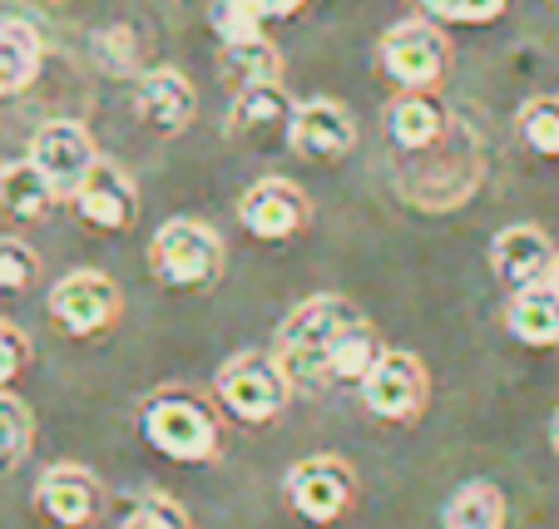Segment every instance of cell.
Instances as JSON below:
<instances>
[{
	"label": "cell",
	"mask_w": 559,
	"mask_h": 529,
	"mask_svg": "<svg viewBox=\"0 0 559 529\" xmlns=\"http://www.w3.org/2000/svg\"><path fill=\"white\" fill-rule=\"evenodd\" d=\"M352 322H361V312H357V302H347L342 292H317V297H307V302H297V308L283 317L273 357L297 392H317V386L332 382L328 376L332 341H337Z\"/></svg>",
	"instance_id": "6da1fadb"
},
{
	"label": "cell",
	"mask_w": 559,
	"mask_h": 529,
	"mask_svg": "<svg viewBox=\"0 0 559 529\" xmlns=\"http://www.w3.org/2000/svg\"><path fill=\"white\" fill-rule=\"evenodd\" d=\"M139 425H144V441L154 445L158 456L179 460V466H209L223 441L213 411L193 392H183V386L148 396L144 411H139Z\"/></svg>",
	"instance_id": "7a4b0ae2"
},
{
	"label": "cell",
	"mask_w": 559,
	"mask_h": 529,
	"mask_svg": "<svg viewBox=\"0 0 559 529\" xmlns=\"http://www.w3.org/2000/svg\"><path fill=\"white\" fill-rule=\"evenodd\" d=\"M223 238L199 218H169L158 223V233L148 238V267L158 282L183 287V292H203L223 277Z\"/></svg>",
	"instance_id": "3957f363"
},
{
	"label": "cell",
	"mask_w": 559,
	"mask_h": 529,
	"mask_svg": "<svg viewBox=\"0 0 559 529\" xmlns=\"http://www.w3.org/2000/svg\"><path fill=\"white\" fill-rule=\"evenodd\" d=\"M377 64L402 95H431L451 70V40L441 25L416 15V21H396L377 45Z\"/></svg>",
	"instance_id": "277c9868"
},
{
	"label": "cell",
	"mask_w": 559,
	"mask_h": 529,
	"mask_svg": "<svg viewBox=\"0 0 559 529\" xmlns=\"http://www.w3.org/2000/svg\"><path fill=\"white\" fill-rule=\"evenodd\" d=\"M213 392H218L223 411H228L233 421L267 425L283 416L293 382H287V371L277 366V357H267V351H238V357H228L218 366Z\"/></svg>",
	"instance_id": "5b68a950"
},
{
	"label": "cell",
	"mask_w": 559,
	"mask_h": 529,
	"mask_svg": "<svg viewBox=\"0 0 559 529\" xmlns=\"http://www.w3.org/2000/svg\"><path fill=\"white\" fill-rule=\"evenodd\" d=\"M361 406H367L377 421L386 425H412L421 421L426 401H431V376H426L421 357H412V351L402 347H386L377 357V366L361 376Z\"/></svg>",
	"instance_id": "8992f818"
},
{
	"label": "cell",
	"mask_w": 559,
	"mask_h": 529,
	"mask_svg": "<svg viewBox=\"0 0 559 529\" xmlns=\"http://www.w3.org/2000/svg\"><path fill=\"white\" fill-rule=\"evenodd\" d=\"M287 505L307 525H337L357 505V470L342 456H307L287 470Z\"/></svg>",
	"instance_id": "52a82bcc"
},
{
	"label": "cell",
	"mask_w": 559,
	"mask_h": 529,
	"mask_svg": "<svg viewBox=\"0 0 559 529\" xmlns=\"http://www.w3.org/2000/svg\"><path fill=\"white\" fill-rule=\"evenodd\" d=\"M50 317L60 332L70 337H99L105 327L119 322V308H124V297H119V282L99 267H80V273H64L60 282L50 287Z\"/></svg>",
	"instance_id": "ba28073f"
},
{
	"label": "cell",
	"mask_w": 559,
	"mask_h": 529,
	"mask_svg": "<svg viewBox=\"0 0 559 529\" xmlns=\"http://www.w3.org/2000/svg\"><path fill=\"white\" fill-rule=\"evenodd\" d=\"M25 159L50 179V189L60 193V199H74L80 183L95 173L99 148H95V139H90V129L80 124V119H50V124L35 129Z\"/></svg>",
	"instance_id": "9c48e42d"
},
{
	"label": "cell",
	"mask_w": 559,
	"mask_h": 529,
	"mask_svg": "<svg viewBox=\"0 0 559 529\" xmlns=\"http://www.w3.org/2000/svg\"><path fill=\"white\" fill-rule=\"evenodd\" d=\"M238 223L258 243H287L312 223V199L293 179H258L238 199Z\"/></svg>",
	"instance_id": "30bf717a"
},
{
	"label": "cell",
	"mask_w": 559,
	"mask_h": 529,
	"mask_svg": "<svg viewBox=\"0 0 559 529\" xmlns=\"http://www.w3.org/2000/svg\"><path fill=\"white\" fill-rule=\"evenodd\" d=\"M35 509L45 519H55L60 529H90L99 515H105V485L90 466H74V460H60L40 476L35 485Z\"/></svg>",
	"instance_id": "8fae6325"
},
{
	"label": "cell",
	"mask_w": 559,
	"mask_h": 529,
	"mask_svg": "<svg viewBox=\"0 0 559 529\" xmlns=\"http://www.w3.org/2000/svg\"><path fill=\"white\" fill-rule=\"evenodd\" d=\"M287 144H293V154H302L312 164L347 159L352 144H357V119L337 99H302L293 109V124H287Z\"/></svg>",
	"instance_id": "7c38bea8"
},
{
	"label": "cell",
	"mask_w": 559,
	"mask_h": 529,
	"mask_svg": "<svg viewBox=\"0 0 559 529\" xmlns=\"http://www.w3.org/2000/svg\"><path fill=\"white\" fill-rule=\"evenodd\" d=\"M555 263H559L555 243H549V233L535 228V223H510V228H500V233L490 238V273H496L510 292L549 282Z\"/></svg>",
	"instance_id": "4fadbf2b"
},
{
	"label": "cell",
	"mask_w": 559,
	"mask_h": 529,
	"mask_svg": "<svg viewBox=\"0 0 559 529\" xmlns=\"http://www.w3.org/2000/svg\"><path fill=\"white\" fill-rule=\"evenodd\" d=\"M74 213L95 228V233H129L139 218V189L134 179H129L124 169H115L109 159L95 164V173H90L85 183H80V193H74Z\"/></svg>",
	"instance_id": "5bb4252c"
},
{
	"label": "cell",
	"mask_w": 559,
	"mask_h": 529,
	"mask_svg": "<svg viewBox=\"0 0 559 529\" xmlns=\"http://www.w3.org/2000/svg\"><path fill=\"white\" fill-rule=\"evenodd\" d=\"M134 109L154 134L174 139L193 124V109H199V95H193L189 74L174 70V64H158V70H144L134 85Z\"/></svg>",
	"instance_id": "9a60e30c"
},
{
	"label": "cell",
	"mask_w": 559,
	"mask_h": 529,
	"mask_svg": "<svg viewBox=\"0 0 559 529\" xmlns=\"http://www.w3.org/2000/svg\"><path fill=\"white\" fill-rule=\"evenodd\" d=\"M45 60V40L31 21L21 15H0V99L25 95L40 74Z\"/></svg>",
	"instance_id": "2e32d148"
},
{
	"label": "cell",
	"mask_w": 559,
	"mask_h": 529,
	"mask_svg": "<svg viewBox=\"0 0 559 529\" xmlns=\"http://www.w3.org/2000/svg\"><path fill=\"white\" fill-rule=\"evenodd\" d=\"M506 327L520 347H535V351L559 347V292H555V282L525 287V292L510 297Z\"/></svg>",
	"instance_id": "e0dca14e"
},
{
	"label": "cell",
	"mask_w": 559,
	"mask_h": 529,
	"mask_svg": "<svg viewBox=\"0 0 559 529\" xmlns=\"http://www.w3.org/2000/svg\"><path fill=\"white\" fill-rule=\"evenodd\" d=\"M386 139L402 154H426L445 139V109L431 95H396L386 105Z\"/></svg>",
	"instance_id": "ac0fdd59"
},
{
	"label": "cell",
	"mask_w": 559,
	"mask_h": 529,
	"mask_svg": "<svg viewBox=\"0 0 559 529\" xmlns=\"http://www.w3.org/2000/svg\"><path fill=\"white\" fill-rule=\"evenodd\" d=\"M293 99L283 95V85H263V89H243L233 95V115H228V134L233 139H287L293 124Z\"/></svg>",
	"instance_id": "d6986e66"
},
{
	"label": "cell",
	"mask_w": 559,
	"mask_h": 529,
	"mask_svg": "<svg viewBox=\"0 0 559 529\" xmlns=\"http://www.w3.org/2000/svg\"><path fill=\"white\" fill-rule=\"evenodd\" d=\"M55 203H60V193L50 189V179H45L31 159H15L0 169V213H11L15 223L50 218Z\"/></svg>",
	"instance_id": "ffe728a7"
},
{
	"label": "cell",
	"mask_w": 559,
	"mask_h": 529,
	"mask_svg": "<svg viewBox=\"0 0 559 529\" xmlns=\"http://www.w3.org/2000/svg\"><path fill=\"white\" fill-rule=\"evenodd\" d=\"M218 70H223V80L233 85V95H243V89H263V85H283V55H277V45L267 40V35L223 45Z\"/></svg>",
	"instance_id": "44dd1931"
},
{
	"label": "cell",
	"mask_w": 559,
	"mask_h": 529,
	"mask_svg": "<svg viewBox=\"0 0 559 529\" xmlns=\"http://www.w3.org/2000/svg\"><path fill=\"white\" fill-rule=\"evenodd\" d=\"M506 519L510 505L490 480H465L441 509V529H506Z\"/></svg>",
	"instance_id": "7402d4cb"
},
{
	"label": "cell",
	"mask_w": 559,
	"mask_h": 529,
	"mask_svg": "<svg viewBox=\"0 0 559 529\" xmlns=\"http://www.w3.org/2000/svg\"><path fill=\"white\" fill-rule=\"evenodd\" d=\"M381 351H386V347H381V337L371 332V322H367V317L352 322V327L342 332L337 341H332L328 376H332V382H342V386H361V376L377 366Z\"/></svg>",
	"instance_id": "603a6c76"
},
{
	"label": "cell",
	"mask_w": 559,
	"mask_h": 529,
	"mask_svg": "<svg viewBox=\"0 0 559 529\" xmlns=\"http://www.w3.org/2000/svg\"><path fill=\"white\" fill-rule=\"evenodd\" d=\"M515 134L530 154H539V159H559V95L525 99L520 115H515Z\"/></svg>",
	"instance_id": "cb8c5ba5"
},
{
	"label": "cell",
	"mask_w": 559,
	"mask_h": 529,
	"mask_svg": "<svg viewBox=\"0 0 559 529\" xmlns=\"http://www.w3.org/2000/svg\"><path fill=\"white\" fill-rule=\"evenodd\" d=\"M35 445V416L15 392H0V476H11Z\"/></svg>",
	"instance_id": "d4e9b609"
},
{
	"label": "cell",
	"mask_w": 559,
	"mask_h": 529,
	"mask_svg": "<svg viewBox=\"0 0 559 529\" xmlns=\"http://www.w3.org/2000/svg\"><path fill=\"white\" fill-rule=\"evenodd\" d=\"M213 35L223 45H238V40H258L263 35V11H258V0H213Z\"/></svg>",
	"instance_id": "484cf974"
},
{
	"label": "cell",
	"mask_w": 559,
	"mask_h": 529,
	"mask_svg": "<svg viewBox=\"0 0 559 529\" xmlns=\"http://www.w3.org/2000/svg\"><path fill=\"white\" fill-rule=\"evenodd\" d=\"M426 21L436 25H496L510 0H416Z\"/></svg>",
	"instance_id": "4316f807"
},
{
	"label": "cell",
	"mask_w": 559,
	"mask_h": 529,
	"mask_svg": "<svg viewBox=\"0 0 559 529\" xmlns=\"http://www.w3.org/2000/svg\"><path fill=\"white\" fill-rule=\"evenodd\" d=\"M119 529H189V515H183V505L169 495H139L134 505L124 509Z\"/></svg>",
	"instance_id": "83f0119b"
},
{
	"label": "cell",
	"mask_w": 559,
	"mask_h": 529,
	"mask_svg": "<svg viewBox=\"0 0 559 529\" xmlns=\"http://www.w3.org/2000/svg\"><path fill=\"white\" fill-rule=\"evenodd\" d=\"M40 277V257L25 238H0V292H25Z\"/></svg>",
	"instance_id": "f1b7e54d"
},
{
	"label": "cell",
	"mask_w": 559,
	"mask_h": 529,
	"mask_svg": "<svg viewBox=\"0 0 559 529\" xmlns=\"http://www.w3.org/2000/svg\"><path fill=\"white\" fill-rule=\"evenodd\" d=\"M95 60L105 64L109 74H134L139 70V40L129 25H109V31L95 35Z\"/></svg>",
	"instance_id": "f546056e"
},
{
	"label": "cell",
	"mask_w": 559,
	"mask_h": 529,
	"mask_svg": "<svg viewBox=\"0 0 559 529\" xmlns=\"http://www.w3.org/2000/svg\"><path fill=\"white\" fill-rule=\"evenodd\" d=\"M25 366H31V337L15 322H0V392H11Z\"/></svg>",
	"instance_id": "4dcf8cb0"
},
{
	"label": "cell",
	"mask_w": 559,
	"mask_h": 529,
	"mask_svg": "<svg viewBox=\"0 0 559 529\" xmlns=\"http://www.w3.org/2000/svg\"><path fill=\"white\" fill-rule=\"evenodd\" d=\"M307 0H258V11H263V21H293L297 11H302Z\"/></svg>",
	"instance_id": "1f68e13d"
},
{
	"label": "cell",
	"mask_w": 559,
	"mask_h": 529,
	"mask_svg": "<svg viewBox=\"0 0 559 529\" xmlns=\"http://www.w3.org/2000/svg\"><path fill=\"white\" fill-rule=\"evenodd\" d=\"M549 445L559 450V406H555V421H549Z\"/></svg>",
	"instance_id": "d6a6232c"
},
{
	"label": "cell",
	"mask_w": 559,
	"mask_h": 529,
	"mask_svg": "<svg viewBox=\"0 0 559 529\" xmlns=\"http://www.w3.org/2000/svg\"><path fill=\"white\" fill-rule=\"evenodd\" d=\"M549 282H555V292H559V263H555V273H549Z\"/></svg>",
	"instance_id": "836d02e7"
}]
</instances>
